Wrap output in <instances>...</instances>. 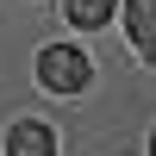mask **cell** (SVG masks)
Masks as SVG:
<instances>
[{
    "label": "cell",
    "instance_id": "obj_3",
    "mask_svg": "<svg viewBox=\"0 0 156 156\" xmlns=\"http://www.w3.org/2000/svg\"><path fill=\"white\" fill-rule=\"evenodd\" d=\"M6 156H56V137H50V125L19 119V125L6 131Z\"/></svg>",
    "mask_w": 156,
    "mask_h": 156
},
{
    "label": "cell",
    "instance_id": "obj_5",
    "mask_svg": "<svg viewBox=\"0 0 156 156\" xmlns=\"http://www.w3.org/2000/svg\"><path fill=\"white\" fill-rule=\"evenodd\" d=\"M150 156H156V131H150Z\"/></svg>",
    "mask_w": 156,
    "mask_h": 156
},
{
    "label": "cell",
    "instance_id": "obj_4",
    "mask_svg": "<svg viewBox=\"0 0 156 156\" xmlns=\"http://www.w3.org/2000/svg\"><path fill=\"white\" fill-rule=\"evenodd\" d=\"M112 6H119V0H69V19L81 25V31H94V25L112 19Z\"/></svg>",
    "mask_w": 156,
    "mask_h": 156
},
{
    "label": "cell",
    "instance_id": "obj_1",
    "mask_svg": "<svg viewBox=\"0 0 156 156\" xmlns=\"http://www.w3.org/2000/svg\"><path fill=\"white\" fill-rule=\"evenodd\" d=\"M87 75H94V69H87V56L75 44H50L44 56H37V81H44L50 94H81Z\"/></svg>",
    "mask_w": 156,
    "mask_h": 156
},
{
    "label": "cell",
    "instance_id": "obj_2",
    "mask_svg": "<svg viewBox=\"0 0 156 156\" xmlns=\"http://www.w3.org/2000/svg\"><path fill=\"white\" fill-rule=\"evenodd\" d=\"M125 31L144 62H156V0H125Z\"/></svg>",
    "mask_w": 156,
    "mask_h": 156
}]
</instances>
